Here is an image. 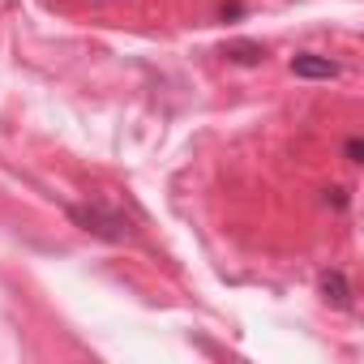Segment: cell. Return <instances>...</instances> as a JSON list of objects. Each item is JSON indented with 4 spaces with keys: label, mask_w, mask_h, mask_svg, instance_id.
<instances>
[{
    "label": "cell",
    "mask_w": 364,
    "mask_h": 364,
    "mask_svg": "<svg viewBox=\"0 0 364 364\" xmlns=\"http://www.w3.org/2000/svg\"><path fill=\"white\" fill-rule=\"evenodd\" d=\"M240 14H245L240 5H223V9H219V18H223V22H228V18H240Z\"/></svg>",
    "instance_id": "obj_7"
},
{
    "label": "cell",
    "mask_w": 364,
    "mask_h": 364,
    "mask_svg": "<svg viewBox=\"0 0 364 364\" xmlns=\"http://www.w3.org/2000/svg\"><path fill=\"white\" fill-rule=\"evenodd\" d=\"M287 69H291L296 77H309V82H330V77H338V65H334L330 56H317V52H296Z\"/></svg>",
    "instance_id": "obj_2"
},
{
    "label": "cell",
    "mask_w": 364,
    "mask_h": 364,
    "mask_svg": "<svg viewBox=\"0 0 364 364\" xmlns=\"http://www.w3.org/2000/svg\"><path fill=\"white\" fill-rule=\"evenodd\" d=\"M317 287H321L326 304H334V309H351V283H347V274H343V270H321Z\"/></svg>",
    "instance_id": "obj_3"
},
{
    "label": "cell",
    "mask_w": 364,
    "mask_h": 364,
    "mask_svg": "<svg viewBox=\"0 0 364 364\" xmlns=\"http://www.w3.org/2000/svg\"><path fill=\"white\" fill-rule=\"evenodd\" d=\"M343 159H347V163H364V141H360V137H347Z\"/></svg>",
    "instance_id": "obj_5"
},
{
    "label": "cell",
    "mask_w": 364,
    "mask_h": 364,
    "mask_svg": "<svg viewBox=\"0 0 364 364\" xmlns=\"http://www.w3.org/2000/svg\"><path fill=\"white\" fill-rule=\"evenodd\" d=\"M326 206H334V210H347V189H343V185L326 189Z\"/></svg>",
    "instance_id": "obj_6"
},
{
    "label": "cell",
    "mask_w": 364,
    "mask_h": 364,
    "mask_svg": "<svg viewBox=\"0 0 364 364\" xmlns=\"http://www.w3.org/2000/svg\"><path fill=\"white\" fill-rule=\"evenodd\" d=\"M228 65H262L266 60V48L257 43V39H232V43H223V52H219Z\"/></svg>",
    "instance_id": "obj_4"
},
{
    "label": "cell",
    "mask_w": 364,
    "mask_h": 364,
    "mask_svg": "<svg viewBox=\"0 0 364 364\" xmlns=\"http://www.w3.org/2000/svg\"><path fill=\"white\" fill-rule=\"evenodd\" d=\"M69 219H73L82 232H90V236H99V240H112V245H120V240H129V236H133L129 215H124V210H116V206H107V202L69 206Z\"/></svg>",
    "instance_id": "obj_1"
}]
</instances>
